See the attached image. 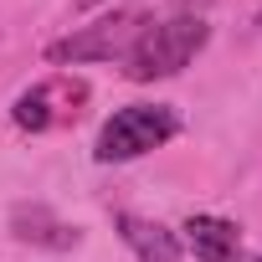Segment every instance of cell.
<instances>
[{"label":"cell","instance_id":"6da1fadb","mask_svg":"<svg viewBox=\"0 0 262 262\" xmlns=\"http://www.w3.org/2000/svg\"><path fill=\"white\" fill-rule=\"evenodd\" d=\"M211 41V26L201 16H170V21H155L139 31L134 52L123 57V72L128 82H155V77H175L185 72Z\"/></svg>","mask_w":262,"mask_h":262},{"label":"cell","instance_id":"7a4b0ae2","mask_svg":"<svg viewBox=\"0 0 262 262\" xmlns=\"http://www.w3.org/2000/svg\"><path fill=\"white\" fill-rule=\"evenodd\" d=\"M175 134H180L175 108H165V103H128V108H118L103 123L93 155H98V165H123V160H139V155L170 144Z\"/></svg>","mask_w":262,"mask_h":262},{"label":"cell","instance_id":"3957f363","mask_svg":"<svg viewBox=\"0 0 262 262\" xmlns=\"http://www.w3.org/2000/svg\"><path fill=\"white\" fill-rule=\"evenodd\" d=\"M144 26H149L144 11H113L98 26H82V31L52 41L47 62H57V67H67V62H123L128 52H134V41H139Z\"/></svg>","mask_w":262,"mask_h":262},{"label":"cell","instance_id":"277c9868","mask_svg":"<svg viewBox=\"0 0 262 262\" xmlns=\"http://www.w3.org/2000/svg\"><path fill=\"white\" fill-rule=\"evenodd\" d=\"M185 242H190V252L201 262H262V252H247L242 231L231 221H216V216H190Z\"/></svg>","mask_w":262,"mask_h":262},{"label":"cell","instance_id":"5b68a950","mask_svg":"<svg viewBox=\"0 0 262 262\" xmlns=\"http://www.w3.org/2000/svg\"><path fill=\"white\" fill-rule=\"evenodd\" d=\"M113 226H118V236L128 242V252H134L139 262H180V242H175V231H165L160 221H144V216L118 211Z\"/></svg>","mask_w":262,"mask_h":262},{"label":"cell","instance_id":"8992f818","mask_svg":"<svg viewBox=\"0 0 262 262\" xmlns=\"http://www.w3.org/2000/svg\"><path fill=\"white\" fill-rule=\"evenodd\" d=\"M52 98H57V82H41V88L21 93V98H16V123H21V128H31V134L52 128V123H57V108H52Z\"/></svg>","mask_w":262,"mask_h":262},{"label":"cell","instance_id":"52a82bcc","mask_svg":"<svg viewBox=\"0 0 262 262\" xmlns=\"http://www.w3.org/2000/svg\"><path fill=\"white\" fill-rule=\"evenodd\" d=\"M257 26H262V11H257Z\"/></svg>","mask_w":262,"mask_h":262}]
</instances>
